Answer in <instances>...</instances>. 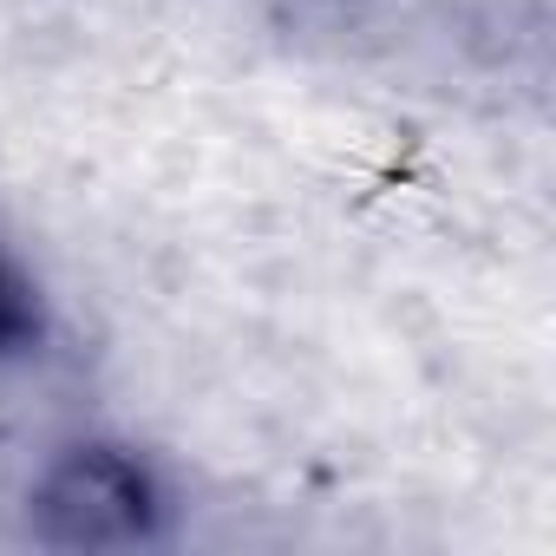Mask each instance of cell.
Returning <instances> with one entry per match:
<instances>
[{
	"mask_svg": "<svg viewBox=\"0 0 556 556\" xmlns=\"http://www.w3.org/2000/svg\"><path fill=\"white\" fill-rule=\"evenodd\" d=\"M21 536L47 556H144L184 536V497L138 439L73 432L27 478Z\"/></svg>",
	"mask_w": 556,
	"mask_h": 556,
	"instance_id": "obj_1",
	"label": "cell"
},
{
	"mask_svg": "<svg viewBox=\"0 0 556 556\" xmlns=\"http://www.w3.org/2000/svg\"><path fill=\"white\" fill-rule=\"evenodd\" d=\"M53 334V302L40 268L0 236V367H27Z\"/></svg>",
	"mask_w": 556,
	"mask_h": 556,
	"instance_id": "obj_2",
	"label": "cell"
}]
</instances>
